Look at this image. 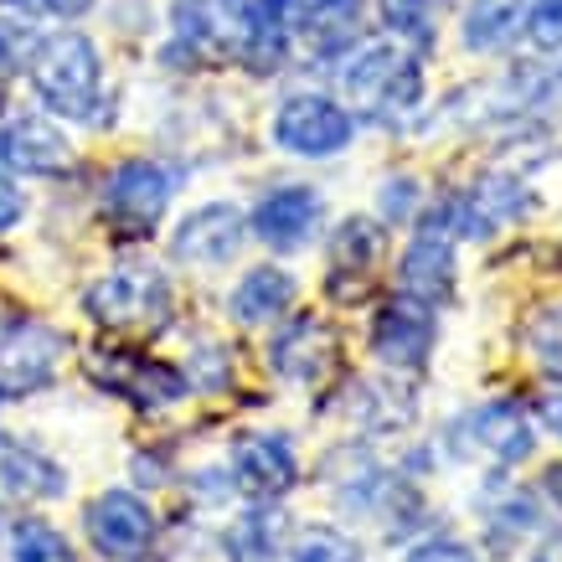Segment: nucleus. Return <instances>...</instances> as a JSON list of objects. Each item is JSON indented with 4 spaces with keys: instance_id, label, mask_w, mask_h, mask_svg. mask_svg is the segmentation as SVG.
<instances>
[{
    "instance_id": "obj_1",
    "label": "nucleus",
    "mask_w": 562,
    "mask_h": 562,
    "mask_svg": "<svg viewBox=\"0 0 562 562\" xmlns=\"http://www.w3.org/2000/svg\"><path fill=\"white\" fill-rule=\"evenodd\" d=\"M32 88L57 120L88 124L103 99V63L99 47L83 32H52L32 47Z\"/></svg>"
},
{
    "instance_id": "obj_2",
    "label": "nucleus",
    "mask_w": 562,
    "mask_h": 562,
    "mask_svg": "<svg viewBox=\"0 0 562 562\" xmlns=\"http://www.w3.org/2000/svg\"><path fill=\"white\" fill-rule=\"evenodd\" d=\"M341 88L361 120L392 124L424 103V68H418V57L408 47L372 42V47H357V57L346 63Z\"/></svg>"
},
{
    "instance_id": "obj_3",
    "label": "nucleus",
    "mask_w": 562,
    "mask_h": 562,
    "mask_svg": "<svg viewBox=\"0 0 562 562\" xmlns=\"http://www.w3.org/2000/svg\"><path fill=\"white\" fill-rule=\"evenodd\" d=\"M171 279L155 263H120L83 294V310L103 330H160L171 321Z\"/></svg>"
},
{
    "instance_id": "obj_4",
    "label": "nucleus",
    "mask_w": 562,
    "mask_h": 562,
    "mask_svg": "<svg viewBox=\"0 0 562 562\" xmlns=\"http://www.w3.org/2000/svg\"><path fill=\"white\" fill-rule=\"evenodd\" d=\"M171 196H176V176L166 166H155V160H124L103 181L99 212L120 238H150L155 227H160V217H166Z\"/></svg>"
},
{
    "instance_id": "obj_5",
    "label": "nucleus",
    "mask_w": 562,
    "mask_h": 562,
    "mask_svg": "<svg viewBox=\"0 0 562 562\" xmlns=\"http://www.w3.org/2000/svg\"><path fill=\"white\" fill-rule=\"evenodd\" d=\"M357 135L351 109H341L325 93H290L273 114V145L305 160H325V155H341Z\"/></svg>"
},
{
    "instance_id": "obj_6",
    "label": "nucleus",
    "mask_w": 562,
    "mask_h": 562,
    "mask_svg": "<svg viewBox=\"0 0 562 562\" xmlns=\"http://www.w3.org/2000/svg\"><path fill=\"white\" fill-rule=\"evenodd\" d=\"M88 372H93V382H99L103 392H114V397L135 403V408H171V403H181L191 392L187 372H176L171 361L120 351V346L93 351V357H88Z\"/></svg>"
},
{
    "instance_id": "obj_7",
    "label": "nucleus",
    "mask_w": 562,
    "mask_h": 562,
    "mask_svg": "<svg viewBox=\"0 0 562 562\" xmlns=\"http://www.w3.org/2000/svg\"><path fill=\"white\" fill-rule=\"evenodd\" d=\"M88 542L109 562H145L155 547V512L139 501L135 491H103L88 501L83 512Z\"/></svg>"
},
{
    "instance_id": "obj_8",
    "label": "nucleus",
    "mask_w": 562,
    "mask_h": 562,
    "mask_svg": "<svg viewBox=\"0 0 562 562\" xmlns=\"http://www.w3.org/2000/svg\"><path fill=\"white\" fill-rule=\"evenodd\" d=\"M449 443H454V454L464 460H495L501 470L506 464H521L537 449V434H531L527 413L516 408V403H485V408L464 413L460 424L449 428Z\"/></svg>"
},
{
    "instance_id": "obj_9",
    "label": "nucleus",
    "mask_w": 562,
    "mask_h": 562,
    "mask_svg": "<svg viewBox=\"0 0 562 562\" xmlns=\"http://www.w3.org/2000/svg\"><path fill=\"white\" fill-rule=\"evenodd\" d=\"M434 336H439L434 305H418L408 294L387 300L372 315V351H376V361H387L397 372H418L428 361V351H434Z\"/></svg>"
},
{
    "instance_id": "obj_10",
    "label": "nucleus",
    "mask_w": 562,
    "mask_h": 562,
    "mask_svg": "<svg viewBox=\"0 0 562 562\" xmlns=\"http://www.w3.org/2000/svg\"><path fill=\"white\" fill-rule=\"evenodd\" d=\"M248 238V217H243L233 202H206L196 212L181 217V227L171 233V254L181 263H196V269H217V263H233Z\"/></svg>"
},
{
    "instance_id": "obj_11",
    "label": "nucleus",
    "mask_w": 562,
    "mask_h": 562,
    "mask_svg": "<svg viewBox=\"0 0 562 562\" xmlns=\"http://www.w3.org/2000/svg\"><path fill=\"white\" fill-rule=\"evenodd\" d=\"M63 336L52 325L21 321L0 336V397H26V392L47 387L63 357Z\"/></svg>"
},
{
    "instance_id": "obj_12",
    "label": "nucleus",
    "mask_w": 562,
    "mask_h": 562,
    "mask_svg": "<svg viewBox=\"0 0 562 562\" xmlns=\"http://www.w3.org/2000/svg\"><path fill=\"white\" fill-rule=\"evenodd\" d=\"M176 47L191 63L206 57H243V11L238 0H176L171 11Z\"/></svg>"
},
{
    "instance_id": "obj_13",
    "label": "nucleus",
    "mask_w": 562,
    "mask_h": 562,
    "mask_svg": "<svg viewBox=\"0 0 562 562\" xmlns=\"http://www.w3.org/2000/svg\"><path fill=\"white\" fill-rule=\"evenodd\" d=\"M321 212H325V202L315 187H273L258 196L248 227L258 233V243H269L273 254H294V248H305L315 238Z\"/></svg>"
},
{
    "instance_id": "obj_14",
    "label": "nucleus",
    "mask_w": 562,
    "mask_h": 562,
    "mask_svg": "<svg viewBox=\"0 0 562 562\" xmlns=\"http://www.w3.org/2000/svg\"><path fill=\"white\" fill-rule=\"evenodd\" d=\"M233 480L243 495L254 501H279L294 491L300 480V460H294V443L284 434H243L233 439Z\"/></svg>"
},
{
    "instance_id": "obj_15",
    "label": "nucleus",
    "mask_w": 562,
    "mask_h": 562,
    "mask_svg": "<svg viewBox=\"0 0 562 562\" xmlns=\"http://www.w3.org/2000/svg\"><path fill=\"white\" fill-rule=\"evenodd\" d=\"M0 166L16 176H63L72 166V145L47 114H16L0 130Z\"/></svg>"
},
{
    "instance_id": "obj_16",
    "label": "nucleus",
    "mask_w": 562,
    "mask_h": 562,
    "mask_svg": "<svg viewBox=\"0 0 562 562\" xmlns=\"http://www.w3.org/2000/svg\"><path fill=\"white\" fill-rule=\"evenodd\" d=\"M300 42L321 63H341L367 42V0H310L300 5Z\"/></svg>"
},
{
    "instance_id": "obj_17",
    "label": "nucleus",
    "mask_w": 562,
    "mask_h": 562,
    "mask_svg": "<svg viewBox=\"0 0 562 562\" xmlns=\"http://www.w3.org/2000/svg\"><path fill=\"white\" fill-rule=\"evenodd\" d=\"M397 290L418 300V305H443L454 294V238L424 222L418 238L408 243L403 263H397Z\"/></svg>"
},
{
    "instance_id": "obj_18",
    "label": "nucleus",
    "mask_w": 562,
    "mask_h": 562,
    "mask_svg": "<svg viewBox=\"0 0 562 562\" xmlns=\"http://www.w3.org/2000/svg\"><path fill=\"white\" fill-rule=\"evenodd\" d=\"M336 330L321 321V315H294L269 346V361L279 376H290V382H321L330 367H336Z\"/></svg>"
},
{
    "instance_id": "obj_19",
    "label": "nucleus",
    "mask_w": 562,
    "mask_h": 562,
    "mask_svg": "<svg viewBox=\"0 0 562 562\" xmlns=\"http://www.w3.org/2000/svg\"><path fill=\"white\" fill-rule=\"evenodd\" d=\"M68 491L63 464H52L42 449L0 434V506H36Z\"/></svg>"
},
{
    "instance_id": "obj_20",
    "label": "nucleus",
    "mask_w": 562,
    "mask_h": 562,
    "mask_svg": "<svg viewBox=\"0 0 562 562\" xmlns=\"http://www.w3.org/2000/svg\"><path fill=\"white\" fill-rule=\"evenodd\" d=\"M305 0H238L243 11V63L258 72H273L290 57V36Z\"/></svg>"
},
{
    "instance_id": "obj_21",
    "label": "nucleus",
    "mask_w": 562,
    "mask_h": 562,
    "mask_svg": "<svg viewBox=\"0 0 562 562\" xmlns=\"http://www.w3.org/2000/svg\"><path fill=\"white\" fill-rule=\"evenodd\" d=\"M382 263V227L372 217H346L330 238V294L336 300H361Z\"/></svg>"
},
{
    "instance_id": "obj_22",
    "label": "nucleus",
    "mask_w": 562,
    "mask_h": 562,
    "mask_svg": "<svg viewBox=\"0 0 562 562\" xmlns=\"http://www.w3.org/2000/svg\"><path fill=\"white\" fill-rule=\"evenodd\" d=\"M294 294H300L294 273L273 269V263H258V269H248L238 279V290H233L227 310H233V321L238 325H269L294 305Z\"/></svg>"
},
{
    "instance_id": "obj_23",
    "label": "nucleus",
    "mask_w": 562,
    "mask_h": 562,
    "mask_svg": "<svg viewBox=\"0 0 562 562\" xmlns=\"http://www.w3.org/2000/svg\"><path fill=\"white\" fill-rule=\"evenodd\" d=\"M521 21H527V0H470V11H464V47L470 52L506 47Z\"/></svg>"
},
{
    "instance_id": "obj_24",
    "label": "nucleus",
    "mask_w": 562,
    "mask_h": 562,
    "mask_svg": "<svg viewBox=\"0 0 562 562\" xmlns=\"http://www.w3.org/2000/svg\"><path fill=\"white\" fill-rule=\"evenodd\" d=\"M284 542V516L279 512H248L227 527V558L233 562H273Z\"/></svg>"
},
{
    "instance_id": "obj_25",
    "label": "nucleus",
    "mask_w": 562,
    "mask_h": 562,
    "mask_svg": "<svg viewBox=\"0 0 562 562\" xmlns=\"http://www.w3.org/2000/svg\"><path fill=\"white\" fill-rule=\"evenodd\" d=\"M11 562H78L68 537L42 521V516H16L11 521Z\"/></svg>"
},
{
    "instance_id": "obj_26",
    "label": "nucleus",
    "mask_w": 562,
    "mask_h": 562,
    "mask_svg": "<svg viewBox=\"0 0 562 562\" xmlns=\"http://www.w3.org/2000/svg\"><path fill=\"white\" fill-rule=\"evenodd\" d=\"M527 351L552 382H562V305H547L527 321Z\"/></svg>"
},
{
    "instance_id": "obj_27",
    "label": "nucleus",
    "mask_w": 562,
    "mask_h": 562,
    "mask_svg": "<svg viewBox=\"0 0 562 562\" xmlns=\"http://www.w3.org/2000/svg\"><path fill=\"white\" fill-rule=\"evenodd\" d=\"M434 16H439V0H382V21L413 47H434V32H439Z\"/></svg>"
},
{
    "instance_id": "obj_28",
    "label": "nucleus",
    "mask_w": 562,
    "mask_h": 562,
    "mask_svg": "<svg viewBox=\"0 0 562 562\" xmlns=\"http://www.w3.org/2000/svg\"><path fill=\"white\" fill-rule=\"evenodd\" d=\"M290 562H367V558H361V547L351 542V537H341L336 527H310L294 537Z\"/></svg>"
},
{
    "instance_id": "obj_29",
    "label": "nucleus",
    "mask_w": 562,
    "mask_h": 562,
    "mask_svg": "<svg viewBox=\"0 0 562 562\" xmlns=\"http://www.w3.org/2000/svg\"><path fill=\"white\" fill-rule=\"evenodd\" d=\"M527 32L542 52L562 47V0H531L527 5Z\"/></svg>"
},
{
    "instance_id": "obj_30",
    "label": "nucleus",
    "mask_w": 562,
    "mask_h": 562,
    "mask_svg": "<svg viewBox=\"0 0 562 562\" xmlns=\"http://www.w3.org/2000/svg\"><path fill=\"white\" fill-rule=\"evenodd\" d=\"M413 202H418V181H408V176H397V181L382 187V217L403 222L413 212Z\"/></svg>"
},
{
    "instance_id": "obj_31",
    "label": "nucleus",
    "mask_w": 562,
    "mask_h": 562,
    "mask_svg": "<svg viewBox=\"0 0 562 562\" xmlns=\"http://www.w3.org/2000/svg\"><path fill=\"white\" fill-rule=\"evenodd\" d=\"M408 562H475V552L460 542H449V537H439V542H424V547H413Z\"/></svg>"
},
{
    "instance_id": "obj_32",
    "label": "nucleus",
    "mask_w": 562,
    "mask_h": 562,
    "mask_svg": "<svg viewBox=\"0 0 562 562\" xmlns=\"http://www.w3.org/2000/svg\"><path fill=\"white\" fill-rule=\"evenodd\" d=\"M21 212H26V196H21V187L11 181V176L0 171V233H11L21 222Z\"/></svg>"
},
{
    "instance_id": "obj_33",
    "label": "nucleus",
    "mask_w": 562,
    "mask_h": 562,
    "mask_svg": "<svg viewBox=\"0 0 562 562\" xmlns=\"http://www.w3.org/2000/svg\"><path fill=\"white\" fill-rule=\"evenodd\" d=\"M42 11L72 21V16H83V11H93V0H42Z\"/></svg>"
},
{
    "instance_id": "obj_34",
    "label": "nucleus",
    "mask_w": 562,
    "mask_h": 562,
    "mask_svg": "<svg viewBox=\"0 0 562 562\" xmlns=\"http://www.w3.org/2000/svg\"><path fill=\"white\" fill-rule=\"evenodd\" d=\"M537 413H542V424H547V428H552V434H558V439H562V392H552V397H542V408H537Z\"/></svg>"
},
{
    "instance_id": "obj_35",
    "label": "nucleus",
    "mask_w": 562,
    "mask_h": 562,
    "mask_svg": "<svg viewBox=\"0 0 562 562\" xmlns=\"http://www.w3.org/2000/svg\"><path fill=\"white\" fill-rule=\"evenodd\" d=\"M537 562H562V531H552L542 542V552H537Z\"/></svg>"
},
{
    "instance_id": "obj_36",
    "label": "nucleus",
    "mask_w": 562,
    "mask_h": 562,
    "mask_svg": "<svg viewBox=\"0 0 562 562\" xmlns=\"http://www.w3.org/2000/svg\"><path fill=\"white\" fill-rule=\"evenodd\" d=\"M547 495L562 506V464H552V470H547Z\"/></svg>"
},
{
    "instance_id": "obj_37",
    "label": "nucleus",
    "mask_w": 562,
    "mask_h": 562,
    "mask_svg": "<svg viewBox=\"0 0 562 562\" xmlns=\"http://www.w3.org/2000/svg\"><path fill=\"white\" fill-rule=\"evenodd\" d=\"M11 68H16V57H11V42H5V36H0V83H5V78H11Z\"/></svg>"
}]
</instances>
